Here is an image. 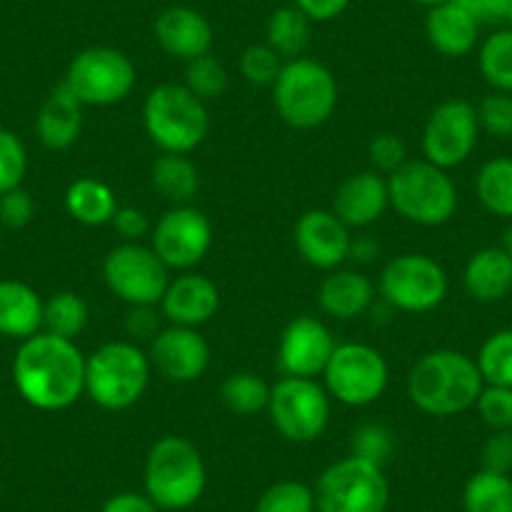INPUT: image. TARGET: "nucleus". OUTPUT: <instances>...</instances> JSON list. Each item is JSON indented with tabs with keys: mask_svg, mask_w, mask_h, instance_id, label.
<instances>
[{
	"mask_svg": "<svg viewBox=\"0 0 512 512\" xmlns=\"http://www.w3.org/2000/svg\"><path fill=\"white\" fill-rule=\"evenodd\" d=\"M13 384L36 410H68L86 392V354L73 339L33 334L23 339L13 359Z\"/></svg>",
	"mask_w": 512,
	"mask_h": 512,
	"instance_id": "obj_1",
	"label": "nucleus"
},
{
	"mask_svg": "<svg viewBox=\"0 0 512 512\" xmlns=\"http://www.w3.org/2000/svg\"><path fill=\"white\" fill-rule=\"evenodd\" d=\"M485 379L475 359L455 349H435L420 357L407 377L412 405L432 417H452L475 407Z\"/></svg>",
	"mask_w": 512,
	"mask_h": 512,
	"instance_id": "obj_2",
	"label": "nucleus"
},
{
	"mask_svg": "<svg viewBox=\"0 0 512 512\" xmlns=\"http://www.w3.org/2000/svg\"><path fill=\"white\" fill-rule=\"evenodd\" d=\"M144 487L159 510H189L206 490V465L199 447L179 435H164L151 445Z\"/></svg>",
	"mask_w": 512,
	"mask_h": 512,
	"instance_id": "obj_3",
	"label": "nucleus"
},
{
	"mask_svg": "<svg viewBox=\"0 0 512 512\" xmlns=\"http://www.w3.org/2000/svg\"><path fill=\"white\" fill-rule=\"evenodd\" d=\"M272 88L279 118L297 131L319 128L337 108V78L324 63L312 58L302 56L284 63Z\"/></svg>",
	"mask_w": 512,
	"mask_h": 512,
	"instance_id": "obj_4",
	"label": "nucleus"
},
{
	"mask_svg": "<svg viewBox=\"0 0 512 512\" xmlns=\"http://www.w3.org/2000/svg\"><path fill=\"white\" fill-rule=\"evenodd\" d=\"M144 128L161 154L189 156L209 134V111L186 86L161 83L146 96Z\"/></svg>",
	"mask_w": 512,
	"mask_h": 512,
	"instance_id": "obj_5",
	"label": "nucleus"
},
{
	"mask_svg": "<svg viewBox=\"0 0 512 512\" xmlns=\"http://www.w3.org/2000/svg\"><path fill=\"white\" fill-rule=\"evenodd\" d=\"M151 359L134 342H106L86 357V395L101 410L134 407L149 390Z\"/></svg>",
	"mask_w": 512,
	"mask_h": 512,
	"instance_id": "obj_6",
	"label": "nucleus"
},
{
	"mask_svg": "<svg viewBox=\"0 0 512 512\" xmlns=\"http://www.w3.org/2000/svg\"><path fill=\"white\" fill-rule=\"evenodd\" d=\"M390 206L417 226H440L455 216L457 189L445 169L430 161H407L387 176Z\"/></svg>",
	"mask_w": 512,
	"mask_h": 512,
	"instance_id": "obj_7",
	"label": "nucleus"
},
{
	"mask_svg": "<svg viewBox=\"0 0 512 512\" xmlns=\"http://www.w3.org/2000/svg\"><path fill=\"white\" fill-rule=\"evenodd\" d=\"M314 500L317 512H384L390 505V482L379 465L349 455L319 475Z\"/></svg>",
	"mask_w": 512,
	"mask_h": 512,
	"instance_id": "obj_8",
	"label": "nucleus"
},
{
	"mask_svg": "<svg viewBox=\"0 0 512 512\" xmlns=\"http://www.w3.org/2000/svg\"><path fill=\"white\" fill-rule=\"evenodd\" d=\"M63 83L83 106H116L134 91L136 66L116 48L93 46L73 56Z\"/></svg>",
	"mask_w": 512,
	"mask_h": 512,
	"instance_id": "obj_9",
	"label": "nucleus"
},
{
	"mask_svg": "<svg viewBox=\"0 0 512 512\" xmlns=\"http://www.w3.org/2000/svg\"><path fill=\"white\" fill-rule=\"evenodd\" d=\"M103 282L128 307H156L169 287V267L151 246L123 241L103 259Z\"/></svg>",
	"mask_w": 512,
	"mask_h": 512,
	"instance_id": "obj_10",
	"label": "nucleus"
},
{
	"mask_svg": "<svg viewBox=\"0 0 512 512\" xmlns=\"http://www.w3.org/2000/svg\"><path fill=\"white\" fill-rule=\"evenodd\" d=\"M267 412L284 440L309 445L329 425V392L317 379L282 377L272 384Z\"/></svg>",
	"mask_w": 512,
	"mask_h": 512,
	"instance_id": "obj_11",
	"label": "nucleus"
},
{
	"mask_svg": "<svg viewBox=\"0 0 512 512\" xmlns=\"http://www.w3.org/2000/svg\"><path fill=\"white\" fill-rule=\"evenodd\" d=\"M322 374L329 397L347 407L372 405L390 382V367L382 352L359 342L337 344Z\"/></svg>",
	"mask_w": 512,
	"mask_h": 512,
	"instance_id": "obj_12",
	"label": "nucleus"
},
{
	"mask_svg": "<svg viewBox=\"0 0 512 512\" xmlns=\"http://www.w3.org/2000/svg\"><path fill=\"white\" fill-rule=\"evenodd\" d=\"M379 297L400 312H432L447 297V274L432 256L402 254L382 269Z\"/></svg>",
	"mask_w": 512,
	"mask_h": 512,
	"instance_id": "obj_13",
	"label": "nucleus"
},
{
	"mask_svg": "<svg viewBox=\"0 0 512 512\" xmlns=\"http://www.w3.org/2000/svg\"><path fill=\"white\" fill-rule=\"evenodd\" d=\"M480 136L477 108L472 103L445 101L430 113L422 131V154L425 161L440 169H455L475 151Z\"/></svg>",
	"mask_w": 512,
	"mask_h": 512,
	"instance_id": "obj_14",
	"label": "nucleus"
},
{
	"mask_svg": "<svg viewBox=\"0 0 512 512\" xmlns=\"http://www.w3.org/2000/svg\"><path fill=\"white\" fill-rule=\"evenodd\" d=\"M214 229L204 211L194 206H174L151 229V249L161 262L179 272H189L209 254Z\"/></svg>",
	"mask_w": 512,
	"mask_h": 512,
	"instance_id": "obj_15",
	"label": "nucleus"
},
{
	"mask_svg": "<svg viewBox=\"0 0 512 512\" xmlns=\"http://www.w3.org/2000/svg\"><path fill=\"white\" fill-rule=\"evenodd\" d=\"M337 349L332 332L317 317H297L284 327L277 347V364L284 377L317 379Z\"/></svg>",
	"mask_w": 512,
	"mask_h": 512,
	"instance_id": "obj_16",
	"label": "nucleus"
},
{
	"mask_svg": "<svg viewBox=\"0 0 512 512\" xmlns=\"http://www.w3.org/2000/svg\"><path fill=\"white\" fill-rule=\"evenodd\" d=\"M294 246L309 267L334 272L349 259L352 236L334 211L312 209L299 216L294 226Z\"/></svg>",
	"mask_w": 512,
	"mask_h": 512,
	"instance_id": "obj_17",
	"label": "nucleus"
},
{
	"mask_svg": "<svg viewBox=\"0 0 512 512\" xmlns=\"http://www.w3.org/2000/svg\"><path fill=\"white\" fill-rule=\"evenodd\" d=\"M151 367L159 369L161 377L176 384L196 382L206 372L211 349L199 329L169 324L151 342Z\"/></svg>",
	"mask_w": 512,
	"mask_h": 512,
	"instance_id": "obj_18",
	"label": "nucleus"
},
{
	"mask_svg": "<svg viewBox=\"0 0 512 512\" xmlns=\"http://www.w3.org/2000/svg\"><path fill=\"white\" fill-rule=\"evenodd\" d=\"M154 36L161 51L186 63L211 53L214 46V28L209 18L189 6L164 8L154 21Z\"/></svg>",
	"mask_w": 512,
	"mask_h": 512,
	"instance_id": "obj_19",
	"label": "nucleus"
},
{
	"mask_svg": "<svg viewBox=\"0 0 512 512\" xmlns=\"http://www.w3.org/2000/svg\"><path fill=\"white\" fill-rule=\"evenodd\" d=\"M219 304V287L209 277L186 272L171 279L159 307L171 324L199 329L219 312Z\"/></svg>",
	"mask_w": 512,
	"mask_h": 512,
	"instance_id": "obj_20",
	"label": "nucleus"
},
{
	"mask_svg": "<svg viewBox=\"0 0 512 512\" xmlns=\"http://www.w3.org/2000/svg\"><path fill=\"white\" fill-rule=\"evenodd\" d=\"M387 206H390V189L387 179L377 171H359L344 179L332 201V211L349 229H364L379 221Z\"/></svg>",
	"mask_w": 512,
	"mask_h": 512,
	"instance_id": "obj_21",
	"label": "nucleus"
},
{
	"mask_svg": "<svg viewBox=\"0 0 512 512\" xmlns=\"http://www.w3.org/2000/svg\"><path fill=\"white\" fill-rule=\"evenodd\" d=\"M425 33L430 46L445 58H462L477 46L480 23L460 0H447L430 8L425 18Z\"/></svg>",
	"mask_w": 512,
	"mask_h": 512,
	"instance_id": "obj_22",
	"label": "nucleus"
},
{
	"mask_svg": "<svg viewBox=\"0 0 512 512\" xmlns=\"http://www.w3.org/2000/svg\"><path fill=\"white\" fill-rule=\"evenodd\" d=\"M83 131V103L66 88V83H58L46 98L36 116V134L46 149L66 151L81 139Z\"/></svg>",
	"mask_w": 512,
	"mask_h": 512,
	"instance_id": "obj_23",
	"label": "nucleus"
},
{
	"mask_svg": "<svg viewBox=\"0 0 512 512\" xmlns=\"http://www.w3.org/2000/svg\"><path fill=\"white\" fill-rule=\"evenodd\" d=\"M38 332H43L41 294L16 279H3L0 282V334L23 342Z\"/></svg>",
	"mask_w": 512,
	"mask_h": 512,
	"instance_id": "obj_24",
	"label": "nucleus"
},
{
	"mask_svg": "<svg viewBox=\"0 0 512 512\" xmlns=\"http://www.w3.org/2000/svg\"><path fill=\"white\" fill-rule=\"evenodd\" d=\"M465 289L477 302H500L512 292V256L502 246L475 251L465 267Z\"/></svg>",
	"mask_w": 512,
	"mask_h": 512,
	"instance_id": "obj_25",
	"label": "nucleus"
},
{
	"mask_svg": "<svg viewBox=\"0 0 512 512\" xmlns=\"http://www.w3.org/2000/svg\"><path fill=\"white\" fill-rule=\"evenodd\" d=\"M374 302V284L364 274L334 269L319 287V307L334 319H354Z\"/></svg>",
	"mask_w": 512,
	"mask_h": 512,
	"instance_id": "obj_26",
	"label": "nucleus"
},
{
	"mask_svg": "<svg viewBox=\"0 0 512 512\" xmlns=\"http://www.w3.org/2000/svg\"><path fill=\"white\" fill-rule=\"evenodd\" d=\"M66 209L78 224L103 226L111 224L113 214L118 211V201L111 186L91 179V176H83V179H76L68 186Z\"/></svg>",
	"mask_w": 512,
	"mask_h": 512,
	"instance_id": "obj_27",
	"label": "nucleus"
},
{
	"mask_svg": "<svg viewBox=\"0 0 512 512\" xmlns=\"http://www.w3.org/2000/svg\"><path fill=\"white\" fill-rule=\"evenodd\" d=\"M151 184L166 201L184 206L199 191V169L186 154H161L151 166Z\"/></svg>",
	"mask_w": 512,
	"mask_h": 512,
	"instance_id": "obj_28",
	"label": "nucleus"
},
{
	"mask_svg": "<svg viewBox=\"0 0 512 512\" xmlns=\"http://www.w3.org/2000/svg\"><path fill=\"white\" fill-rule=\"evenodd\" d=\"M312 41V18L297 6H282L269 16L267 43L287 61L302 58Z\"/></svg>",
	"mask_w": 512,
	"mask_h": 512,
	"instance_id": "obj_29",
	"label": "nucleus"
},
{
	"mask_svg": "<svg viewBox=\"0 0 512 512\" xmlns=\"http://www.w3.org/2000/svg\"><path fill=\"white\" fill-rule=\"evenodd\" d=\"M465 512H512L510 475L480 470L467 480L462 490Z\"/></svg>",
	"mask_w": 512,
	"mask_h": 512,
	"instance_id": "obj_30",
	"label": "nucleus"
},
{
	"mask_svg": "<svg viewBox=\"0 0 512 512\" xmlns=\"http://www.w3.org/2000/svg\"><path fill=\"white\" fill-rule=\"evenodd\" d=\"M221 402L234 415H256L269 407L272 387L254 372H234L221 382Z\"/></svg>",
	"mask_w": 512,
	"mask_h": 512,
	"instance_id": "obj_31",
	"label": "nucleus"
},
{
	"mask_svg": "<svg viewBox=\"0 0 512 512\" xmlns=\"http://www.w3.org/2000/svg\"><path fill=\"white\" fill-rule=\"evenodd\" d=\"M477 199L490 214L512 216V159L500 156V159L487 161L477 174Z\"/></svg>",
	"mask_w": 512,
	"mask_h": 512,
	"instance_id": "obj_32",
	"label": "nucleus"
},
{
	"mask_svg": "<svg viewBox=\"0 0 512 512\" xmlns=\"http://www.w3.org/2000/svg\"><path fill=\"white\" fill-rule=\"evenodd\" d=\"M88 304L76 292H58L48 302H43V332L56 337L73 339L86 329Z\"/></svg>",
	"mask_w": 512,
	"mask_h": 512,
	"instance_id": "obj_33",
	"label": "nucleus"
},
{
	"mask_svg": "<svg viewBox=\"0 0 512 512\" xmlns=\"http://www.w3.org/2000/svg\"><path fill=\"white\" fill-rule=\"evenodd\" d=\"M480 73L495 91L512 93V28L495 31L482 43Z\"/></svg>",
	"mask_w": 512,
	"mask_h": 512,
	"instance_id": "obj_34",
	"label": "nucleus"
},
{
	"mask_svg": "<svg viewBox=\"0 0 512 512\" xmlns=\"http://www.w3.org/2000/svg\"><path fill=\"white\" fill-rule=\"evenodd\" d=\"M475 362L485 384L512 387V329H502L487 337Z\"/></svg>",
	"mask_w": 512,
	"mask_h": 512,
	"instance_id": "obj_35",
	"label": "nucleus"
},
{
	"mask_svg": "<svg viewBox=\"0 0 512 512\" xmlns=\"http://www.w3.org/2000/svg\"><path fill=\"white\" fill-rule=\"evenodd\" d=\"M254 512H317L314 487L299 480L274 482L262 492Z\"/></svg>",
	"mask_w": 512,
	"mask_h": 512,
	"instance_id": "obj_36",
	"label": "nucleus"
},
{
	"mask_svg": "<svg viewBox=\"0 0 512 512\" xmlns=\"http://www.w3.org/2000/svg\"><path fill=\"white\" fill-rule=\"evenodd\" d=\"M186 88L194 93L201 101H214L229 86V76H226V68L221 66V61L211 53L206 56L194 58V61L186 63Z\"/></svg>",
	"mask_w": 512,
	"mask_h": 512,
	"instance_id": "obj_37",
	"label": "nucleus"
},
{
	"mask_svg": "<svg viewBox=\"0 0 512 512\" xmlns=\"http://www.w3.org/2000/svg\"><path fill=\"white\" fill-rule=\"evenodd\" d=\"M239 68L251 86H274L284 68V58L269 43H256L241 53Z\"/></svg>",
	"mask_w": 512,
	"mask_h": 512,
	"instance_id": "obj_38",
	"label": "nucleus"
},
{
	"mask_svg": "<svg viewBox=\"0 0 512 512\" xmlns=\"http://www.w3.org/2000/svg\"><path fill=\"white\" fill-rule=\"evenodd\" d=\"M28 151L21 136L0 128V194L18 189L26 179Z\"/></svg>",
	"mask_w": 512,
	"mask_h": 512,
	"instance_id": "obj_39",
	"label": "nucleus"
},
{
	"mask_svg": "<svg viewBox=\"0 0 512 512\" xmlns=\"http://www.w3.org/2000/svg\"><path fill=\"white\" fill-rule=\"evenodd\" d=\"M395 452V435L379 422H369L354 430L352 435V455L362 457V460L374 462V465L384 467V462L390 460Z\"/></svg>",
	"mask_w": 512,
	"mask_h": 512,
	"instance_id": "obj_40",
	"label": "nucleus"
},
{
	"mask_svg": "<svg viewBox=\"0 0 512 512\" xmlns=\"http://www.w3.org/2000/svg\"><path fill=\"white\" fill-rule=\"evenodd\" d=\"M482 422L495 432L512 430V387L485 384L475 402Z\"/></svg>",
	"mask_w": 512,
	"mask_h": 512,
	"instance_id": "obj_41",
	"label": "nucleus"
},
{
	"mask_svg": "<svg viewBox=\"0 0 512 512\" xmlns=\"http://www.w3.org/2000/svg\"><path fill=\"white\" fill-rule=\"evenodd\" d=\"M477 121L480 128L495 139H510L512 136V96L510 93H490L477 106Z\"/></svg>",
	"mask_w": 512,
	"mask_h": 512,
	"instance_id": "obj_42",
	"label": "nucleus"
},
{
	"mask_svg": "<svg viewBox=\"0 0 512 512\" xmlns=\"http://www.w3.org/2000/svg\"><path fill=\"white\" fill-rule=\"evenodd\" d=\"M407 149L405 141L395 134H379L369 141V164L374 166L372 171L382 176L395 174L400 166L407 164Z\"/></svg>",
	"mask_w": 512,
	"mask_h": 512,
	"instance_id": "obj_43",
	"label": "nucleus"
},
{
	"mask_svg": "<svg viewBox=\"0 0 512 512\" xmlns=\"http://www.w3.org/2000/svg\"><path fill=\"white\" fill-rule=\"evenodd\" d=\"M36 216V201L23 186L0 194V224L8 229H23Z\"/></svg>",
	"mask_w": 512,
	"mask_h": 512,
	"instance_id": "obj_44",
	"label": "nucleus"
},
{
	"mask_svg": "<svg viewBox=\"0 0 512 512\" xmlns=\"http://www.w3.org/2000/svg\"><path fill=\"white\" fill-rule=\"evenodd\" d=\"M480 26L512 28V0H460Z\"/></svg>",
	"mask_w": 512,
	"mask_h": 512,
	"instance_id": "obj_45",
	"label": "nucleus"
},
{
	"mask_svg": "<svg viewBox=\"0 0 512 512\" xmlns=\"http://www.w3.org/2000/svg\"><path fill=\"white\" fill-rule=\"evenodd\" d=\"M482 470L510 475L512 470V430H500L482 447Z\"/></svg>",
	"mask_w": 512,
	"mask_h": 512,
	"instance_id": "obj_46",
	"label": "nucleus"
},
{
	"mask_svg": "<svg viewBox=\"0 0 512 512\" xmlns=\"http://www.w3.org/2000/svg\"><path fill=\"white\" fill-rule=\"evenodd\" d=\"M111 226L123 241H139L141 236L151 231L149 216H146V211L136 209V206H118V211L111 219Z\"/></svg>",
	"mask_w": 512,
	"mask_h": 512,
	"instance_id": "obj_47",
	"label": "nucleus"
},
{
	"mask_svg": "<svg viewBox=\"0 0 512 512\" xmlns=\"http://www.w3.org/2000/svg\"><path fill=\"white\" fill-rule=\"evenodd\" d=\"M101 512H159L146 492H116L103 502Z\"/></svg>",
	"mask_w": 512,
	"mask_h": 512,
	"instance_id": "obj_48",
	"label": "nucleus"
},
{
	"mask_svg": "<svg viewBox=\"0 0 512 512\" xmlns=\"http://www.w3.org/2000/svg\"><path fill=\"white\" fill-rule=\"evenodd\" d=\"M294 6L312 18V23H327L342 16L352 0H292Z\"/></svg>",
	"mask_w": 512,
	"mask_h": 512,
	"instance_id": "obj_49",
	"label": "nucleus"
},
{
	"mask_svg": "<svg viewBox=\"0 0 512 512\" xmlns=\"http://www.w3.org/2000/svg\"><path fill=\"white\" fill-rule=\"evenodd\" d=\"M128 332L131 337H156L161 332L159 329V319H156L154 307H131V314H128L126 322Z\"/></svg>",
	"mask_w": 512,
	"mask_h": 512,
	"instance_id": "obj_50",
	"label": "nucleus"
},
{
	"mask_svg": "<svg viewBox=\"0 0 512 512\" xmlns=\"http://www.w3.org/2000/svg\"><path fill=\"white\" fill-rule=\"evenodd\" d=\"M349 256L357 259V262H369L372 256H377V244L372 239H357L352 241V249H349Z\"/></svg>",
	"mask_w": 512,
	"mask_h": 512,
	"instance_id": "obj_51",
	"label": "nucleus"
},
{
	"mask_svg": "<svg viewBox=\"0 0 512 512\" xmlns=\"http://www.w3.org/2000/svg\"><path fill=\"white\" fill-rule=\"evenodd\" d=\"M502 249L512 256V226L505 231V236H502Z\"/></svg>",
	"mask_w": 512,
	"mask_h": 512,
	"instance_id": "obj_52",
	"label": "nucleus"
},
{
	"mask_svg": "<svg viewBox=\"0 0 512 512\" xmlns=\"http://www.w3.org/2000/svg\"><path fill=\"white\" fill-rule=\"evenodd\" d=\"M410 3H417V6L435 8V6H440V3H447V0H410Z\"/></svg>",
	"mask_w": 512,
	"mask_h": 512,
	"instance_id": "obj_53",
	"label": "nucleus"
}]
</instances>
